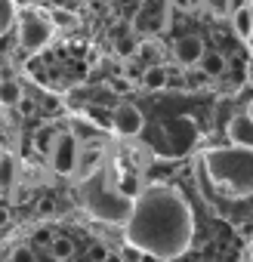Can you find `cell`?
<instances>
[{
	"mask_svg": "<svg viewBox=\"0 0 253 262\" xmlns=\"http://www.w3.org/2000/svg\"><path fill=\"white\" fill-rule=\"evenodd\" d=\"M123 237L145 256L161 262L179 259L195 237V216L182 191L173 185H152L133 201V213L123 222Z\"/></svg>",
	"mask_w": 253,
	"mask_h": 262,
	"instance_id": "1",
	"label": "cell"
},
{
	"mask_svg": "<svg viewBox=\"0 0 253 262\" xmlns=\"http://www.w3.org/2000/svg\"><path fill=\"white\" fill-rule=\"evenodd\" d=\"M201 167L213 188H219L228 198H247L253 194V148L228 145V148H210L201 155Z\"/></svg>",
	"mask_w": 253,
	"mask_h": 262,
	"instance_id": "2",
	"label": "cell"
},
{
	"mask_svg": "<svg viewBox=\"0 0 253 262\" xmlns=\"http://www.w3.org/2000/svg\"><path fill=\"white\" fill-rule=\"evenodd\" d=\"M108 173L105 167L96 170L90 179H83V188H80V198H83V207L99 216V219H108V222H117L123 225L133 213V198H123L117 188H108Z\"/></svg>",
	"mask_w": 253,
	"mask_h": 262,
	"instance_id": "3",
	"label": "cell"
},
{
	"mask_svg": "<svg viewBox=\"0 0 253 262\" xmlns=\"http://www.w3.org/2000/svg\"><path fill=\"white\" fill-rule=\"evenodd\" d=\"M50 37H53V25L40 13L28 10V13L19 16V43H22V50L37 53V50H44L50 43Z\"/></svg>",
	"mask_w": 253,
	"mask_h": 262,
	"instance_id": "4",
	"label": "cell"
},
{
	"mask_svg": "<svg viewBox=\"0 0 253 262\" xmlns=\"http://www.w3.org/2000/svg\"><path fill=\"white\" fill-rule=\"evenodd\" d=\"M50 167L59 173V176H71L77 173V161H80V145L71 133H56L53 145H50Z\"/></svg>",
	"mask_w": 253,
	"mask_h": 262,
	"instance_id": "5",
	"label": "cell"
},
{
	"mask_svg": "<svg viewBox=\"0 0 253 262\" xmlns=\"http://www.w3.org/2000/svg\"><path fill=\"white\" fill-rule=\"evenodd\" d=\"M170 7H173V0H142V13L136 16V28L139 31H161V28H167Z\"/></svg>",
	"mask_w": 253,
	"mask_h": 262,
	"instance_id": "6",
	"label": "cell"
},
{
	"mask_svg": "<svg viewBox=\"0 0 253 262\" xmlns=\"http://www.w3.org/2000/svg\"><path fill=\"white\" fill-rule=\"evenodd\" d=\"M204 40L198 34H182L176 43H173V59L179 68H195L201 59H204Z\"/></svg>",
	"mask_w": 253,
	"mask_h": 262,
	"instance_id": "7",
	"label": "cell"
},
{
	"mask_svg": "<svg viewBox=\"0 0 253 262\" xmlns=\"http://www.w3.org/2000/svg\"><path fill=\"white\" fill-rule=\"evenodd\" d=\"M111 123H114V133L117 136H139L142 133V126H145V117H142V111L136 108V105H120L117 111H114V117H111Z\"/></svg>",
	"mask_w": 253,
	"mask_h": 262,
	"instance_id": "8",
	"label": "cell"
},
{
	"mask_svg": "<svg viewBox=\"0 0 253 262\" xmlns=\"http://www.w3.org/2000/svg\"><path fill=\"white\" fill-rule=\"evenodd\" d=\"M225 133L231 139V145H241V148H253V117L244 111V114H235L225 126Z\"/></svg>",
	"mask_w": 253,
	"mask_h": 262,
	"instance_id": "9",
	"label": "cell"
},
{
	"mask_svg": "<svg viewBox=\"0 0 253 262\" xmlns=\"http://www.w3.org/2000/svg\"><path fill=\"white\" fill-rule=\"evenodd\" d=\"M16 182H19V161L13 151H4L0 155V191H10Z\"/></svg>",
	"mask_w": 253,
	"mask_h": 262,
	"instance_id": "10",
	"label": "cell"
},
{
	"mask_svg": "<svg viewBox=\"0 0 253 262\" xmlns=\"http://www.w3.org/2000/svg\"><path fill=\"white\" fill-rule=\"evenodd\" d=\"M22 99H25V90H22V83L16 77L0 80V105L4 108H16V105H22Z\"/></svg>",
	"mask_w": 253,
	"mask_h": 262,
	"instance_id": "11",
	"label": "cell"
},
{
	"mask_svg": "<svg viewBox=\"0 0 253 262\" xmlns=\"http://www.w3.org/2000/svg\"><path fill=\"white\" fill-rule=\"evenodd\" d=\"M167 83H170V71L164 65H149L142 71V86L145 90H164Z\"/></svg>",
	"mask_w": 253,
	"mask_h": 262,
	"instance_id": "12",
	"label": "cell"
},
{
	"mask_svg": "<svg viewBox=\"0 0 253 262\" xmlns=\"http://www.w3.org/2000/svg\"><path fill=\"white\" fill-rule=\"evenodd\" d=\"M96 170H102V151L99 148H83L80 151V161H77V173L83 179H90Z\"/></svg>",
	"mask_w": 253,
	"mask_h": 262,
	"instance_id": "13",
	"label": "cell"
},
{
	"mask_svg": "<svg viewBox=\"0 0 253 262\" xmlns=\"http://www.w3.org/2000/svg\"><path fill=\"white\" fill-rule=\"evenodd\" d=\"M198 68H201V74L204 77H219L222 71H225V56L222 53H204V59L198 62Z\"/></svg>",
	"mask_w": 253,
	"mask_h": 262,
	"instance_id": "14",
	"label": "cell"
},
{
	"mask_svg": "<svg viewBox=\"0 0 253 262\" xmlns=\"http://www.w3.org/2000/svg\"><path fill=\"white\" fill-rule=\"evenodd\" d=\"M231 25H235V31H238L241 37H253V16H250V4L231 13Z\"/></svg>",
	"mask_w": 253,
	"mask_h": 262,
	"instance_id": "15",
	"label": "cell"
},
{
	"mask_svg": "<svg viewBox=\"0 0 253 262\" xmlns=\"http://www.w3.org/2000/svg\"><path fill=\"white\" fill-rule=\"evenodd\" d=\"M50 253H53L56 262H68V259L74 256V241H71V237H53Z\"/></svg>",
	"mask_w": 253,
	"mask_h": 262,
	"instance_id": "16",
	"label": "cell"
},
{
	"mask_svg": "<svg viewBox=\"0 0 253 262\" xmlns=\"http://www.w3.org/2000/svg\"><path fill=\"white\" fill-rule=\"evenodd\" d=\"M108 90H111L114 96H130V93L136 90V83H133L130 77H123V74H117V77H111V83H108Z\"/></svg>",
	"mask_w": 253,
	"mask_h": 262,
	"instance_id": "17",
	"label": "cell"
},
{
	"mask_svg": "<svg viewBox=\"0 0 253 262\" xmlns=\"http://www.w3.org/2000/svg\"><path fill=\"white\" fill-rule=\"evenodd\" d=\"M13 19H16V7H13V0H0V34L10 31Z\"/></svg>",
	"mask_w": 253,
	"mask_h": 262,
	"instance_id": "18",
	"label": "cell"
},
{
	"mask_svg": "<svg viewBox=\"0 0 253 262\" xmlns=\"http://www.w3.org/2000/svg\"><path fill=\"white\" fill-rule=\"evenodd\" d=\"M114 50H117V56H133L136 53V37L133 34H117V40H114Z\"/></svg>",
	"mask_w": 253,
	"mask_h": 262,
	"instance_id": "19",
	"label": "cell"
},
{
	"mask_svg": "<svg viewBox=\"0 0 253 262\" xmlns=\"http://www.w3.org/2000/svg\"><path fill=\"white\" fill-rule=\"evenodd\" d=\"M10 262H37V256L28 244H19V247L10 250Z\"/></svg>",
	"mask_w": 253,
	"mask_h": 262,
	"instance_id": "20",
	"label": "cell"
},
{
	"mask_svg": "<svg viewBox=\"0 0 253 262\" xmlns=\"http://www.w3.org/2000/svg\"><path fill=\"white\" fill-rule=\"evenodd\" d=\"M201 4H204L213 16H228V13H231V4H228V0H201Z\"/></svg>",
	"mask_w": 253,
	"mask_h": 262,
	"instance_id": "21",
	"label": "cell"
},
{
	"mask_svg": "<svg viewBox=\"0 0 253 262\" xmlns=\"http://www.w3.org/2000/svg\"><path fill=\"white\" fill-rule=\"evenodd\" d=\"M120 256H123V262H142V256H145V253H142L139 247H130V244H126V247L120 250Z\"/></svg>",
	"mask_w": 253,
	"mask_h": 262,
	"instance_id": "22",
	"label": "cell"
},
{
	"mask_svg": "<svg viewBox=\"0 0 253 262\" xmlns=\"http://www.w3.org/2000/svg\"><path fill=\"white\" fill-rule=\"evenodd\" d=\"M108 253H111V250H108L105 244H93V247H90V259H93V262H105Z\"/></svg>",
	"mask_w": 253,
	"mask_h": 262,
	"instance_id": "23",
	"label": "cell"
},
{
	"mask_svg": "<svg viewBox=\"0 0 253 262\" xmlns=\"http://www.w3.org/2000/svg\"><path fill=\"white\" fill-rule=\"evenodd\" d=\"M34 244H40V247H50V244H53V234H50L47 228H40V231L34 234Z\"/></svg>",
	"mask_w": 253,
	"mask_h": 262,
	"instance_id": "24",
	"label": "cell"
},
{
	"mask_svg": "<svg viewBox=\"0 0 253 262\" xmlns=\"http://www.w3.org/2000/svg\"><path fill=\"white\" fill-rule=\"evenodd\" d=\"M7 225H10V207L0 204V228H7Z\"/></svg>",
	"mask_w": 253,
	"mask_h": 262,
	"instance_id": "25",
	"label": "cell"
},
{
	"mask_svg": "<svg viewBox=\"0 0 253 262\" xmlns=\"http://www.w3.org/2000/svg\"><path fill=\"white\" fill-rule=\"evenodd\" d=\"M56 25H74V16H68V13H56Z\"/></svg>",
	"mask_w": 253,
	"mask_h": 262,
	"instance_id": "26",
	"label": "cell"
},
{
	"mask_svg": "<svg viewBox=\"0 0 253 262\" xmlns=\"http://www.w3.org/2000/svg\"><path fill=\"white\" fill-rule=\"evenodd\" d=\"M105 262H123V256H120V250H111V253H108V259H105Z\"/></svg>",
	"mask_w": 253,
	"mask_h": 262,
	"instance_id": "27",
	"label": "cell"
},
{
	"mask_svg": "<svg viewBox=\"0 0 253 262\" xmlns=\"http://www.w3.org/2000/svg\"><path fill=\"white\" fill-rule=\"evenodd\" d=\"M228 4H231V13H235V10H241V7H247V4H250V0H228Z\"/></svg>",
	"mask_w": 253,
	"mask_h": 262,
	"instance_id": "28",
	"label": "cell"
},
{
	"mask_svg": "<svg viewBox=\"0 0 253 262\" xmlns=\"http://www.w3.org/2000/svg\"><path fill=\"white\" fill-rule=\"evenodd\" d=\"M40 213H53V204L50 201H40Z\"/></svg>",
	"mask_w": 253,
	"mask_h": 262,
	"instance_id": "29",
	"label": "cell"
},
{
	"mask_svg": "<svg viewBox=\"0 0 253 262\" xmlns=\"http://www.w3.org/2000/svg\"><path fill=\"white\" fill-rule=\"evenodd\" d=\"M247 114H250V117H253V99H250V105H247Z\"/></svg>",
	"mask_w": 253,
	"mask_h": 262,
	"instance_id": "30",
	"label": "cell"
},
{
	"mask_svg": "<svg viewBox=\"0 0 253 262\" xmlns=\"http://www.w3.org/2000/svg\"><path fill=\"white\" fill-rule=\"evenodd\" d=\"M241 262H253V256H250V253H247V256H244V259H241Z\"/></svg>",
	"mask_w": 253,
	"mask_h": 262,
	"instance_id": "31",
	"label": "cell"
},
{
	"mask_svg": "<svg viewBox=\"0 0 253 262\" xmlns=\"http://www.w3.org/2000/svg\"><path fill=\"white\" fill-rule=\"evenodd\" d=\"M247 253H250V256H253V237H250V247H247Z\"/></svg>",
	"mask_w": 253,
	"mask_h": 262,
	"instance_id": "32",
	"label": "cell"
},
{
	"mask_svg": "<svg viewBox=\"0 0 253 262\" xmlns=\"http://www.w3.org/2000/svg\"><path fill=\"white\" fill-rule=\"evenodd\" d=\"M0 120H4V105H0Z\"/></svg>",
	"mask_w": 253,
	"mask_h": 262,
	"instance_id": "33",
	"label": "cell"
},
{
	"mask_svg": "<svg viewBox=\"0 0 253 262\" xmlns=\"http://www.w3.org/2000/svg\"><path fill=\"white\" fill-rule=\"evenodd\" d=\"M250 16H253V0H250Z\"/></svg>",
	"mask_w": 253,
	"mask_h": 262,
	"instance_id": "34",
	"label": "cell"
},
{
	"mask_svg": "<svg viewBox=\"0 0 253 262\" xmlns=\"http://www.w3.org/2000/svg\"><path fill=\"white\" fill-rule=\"evenodd\" d=\"M0 68H4V56H0Z\"/></svg>",
	"mask_w": 253,
	"mask_h": 262,
	"instance_id": "35",
	"label": "cell"
},
{
	"mask_svg": "<svg viewBox=\"0 0 253 262\" xmlns=\"http://www.w3.org/2000/svg\"><path fill=\"white\" fill-rule=\"evenodd\" d=\"M0 155H4V148H0Z\"/></svg>",
	"mask_w": 253,
	"mask_h": 262,
	"instance_id": "36",
	"label": "cell"
}]
</instances>
